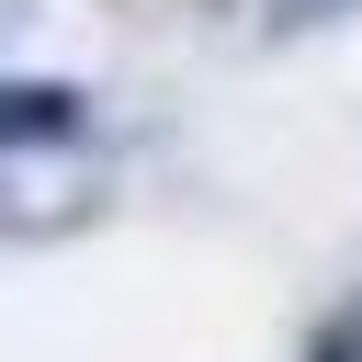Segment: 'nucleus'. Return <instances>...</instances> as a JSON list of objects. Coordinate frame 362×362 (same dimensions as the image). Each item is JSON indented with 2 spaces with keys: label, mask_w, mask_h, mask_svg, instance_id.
I'll list each match as a JSON object with an SVG mask.
<instances>
[{
  "label": "nucleus",
  "mask_w": 362,
  "mask_h": 362,
  "mask_svg": "<svg viewBox=\"0 0 362 362\" xmlns=\"http://www.w3.org/2000/svg\"><path fill=\"white\" fill-rule=\"evenodd\" d=\"M90 124V102L68 79H0V147H68Z\"/></svg>",
  "instance_id": "1"
}]
</instances>
